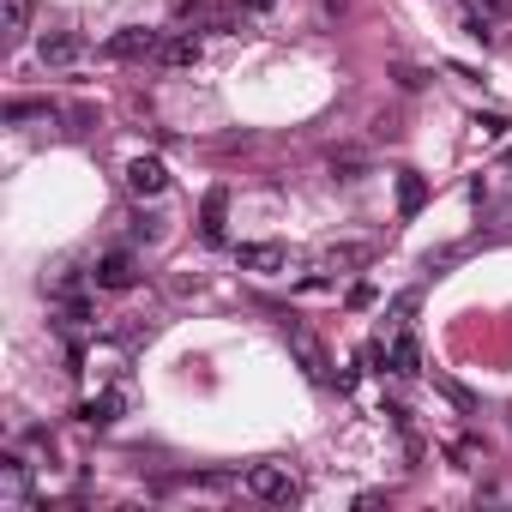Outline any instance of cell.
Returning <instances> with one entry per match:
<instances>
[{"label":"cell","instance_id":"cell-9","mask_svg":"<svg viewBox=\"0 0 512 512\" xmlns=\"http://www.w3.org/2000/svg\"><path fill=\"white\" fill-rule=\"evenodd\" d=\"M0 488H7V506H25V500H31V476H25V464H19V458L0 464Z\"/></svg>","mask_w":512,"mask_h":512},{"label":"cell","instance_id":"cell-4","mask_svg":"<svg viewBox=\"0 0 512 512\" xmlns=\"http://www.w3.org/2000/svg\"><path fill=\"white\" fill-rule=\"evenodd\" d=\"M241 272H260V278H278V272H290V247H278V241H247L241 253Z\"/></svg>","mask_w":512,"mask_h":512},{"label":"cell","instance_id":"cell-12","mask_svg":"<svg viewBox=\"0 0 512 512\" xmlns=\"http://www.w3.org/2000/svg\"><path fill=\"white\" fill-rule=\"evenodd\" d=\"M157 61H163V67H193V61H199V37H163Z\"/></svg>","mask_w":512,"mask_h":512},{"label":"cell","instance_id":"cell-17","mask_svg":"<svg viewBox=\"0 0 512 512\" xmlns=\"http://www.w3.org/2000/svg\"><path fill=\"white\" fill-rule=\"evenodd\" d=\"M241 7H253V13H266V7H278V0H241Z\"/></svg>","mask_w":512,"mask_h":512},{"label":"cell","instance_id":"cell-3","mask_svg":"<svg viewBox=\"0 0 512 512\" xmlns=\"http://www.w3.org/2000/svg\"><path fill=\"white\" fill-rule=\"evenodd\" d=\"M91 278H97V290H133V284H139V260H133L127 247H109Z\"/></svg>","mask_w":512,"mask_h":512},{"label":"cell","instance_id":"cell-5","mask_svg":"<svg viewBox=\"0 0 512 512\" xmlns=\"http://www.w3.org/2000/svg\"><path fill=\"white\" fill-rule=\"evenodd\" d=\"M157 49H163V37H157V31H115V37L103 43V55H109V61H151Z\"/></svg>","mask_w":512,"mask_h":512},{"label":"cell","instance_id":"cell-14","mask_svg":"<svg viewBox=\"0 0 512 512\" xmlns=\"http://www.w3.org/2000/svg\"><path fill=\"white\" fill-rule=\"evenodd\" d=\"M31 31V0H7V43H19Z\"/></svg>","mask_w":512,"mask_h":512},{"label":"cell","instance_id":"cell-16","mask_svg":"<svg viewBox=\"0 0 512 512\" xmlns=\"http://www.w3.org/2000/svg\"><path fill=\"white\" fill-rule=\"evenodd\" d=\"M31 115H49V103H7V121H31Z\"/></svg>","mask_w":512,"mask_h":512},{"label":"cell","instance_id":"cell-11","mask_svg":"<svg viewBox=\"0 0 512 512\" xmlns=\"http://www.w3.org/2000/svg\"><path fill=\"white\" fill-rule=\"evenodd\" d=\"M43 67H67V61H79V37H67V31H55V37H43Z\"/></svg>","mask_w":512,"mask_h":512},{"label":"cell","instance_id":"cell-15","mask_svg":"<svg viewBox=\"0 0 512 512\" xmlns=\"http://www.w3.org/2000/svg\"><path fill=\"white\" fill-rule=\"evenodd\" d=\"M115 410H121V398H115V392H103V398L79 404V416H85V422H115Z\"/></svg>","mask_w":512,"mask_h":512},{"label":"cell","instance_id":"cell-1","mask_svg":"<svg viewBox=\"0 0 512 512\" xmlns=\"http://www.w3.org/2000/svg\"><path fill=\"white\" fill-rule=\"evenodd\" d=\"M247 494H253V500H272V506H296V500H302V482H296L284 464H253V470H247Z\"/></svg>","mask_w":512,"mask_h":512},{"label":"cell","instance_id":"cell-7","mask_svg":"<svg viewBox=\"0 0 512 512\" xmlns=\"http://www.w3.org/2000/svg\"><path fill=\"white\" fill-rule=\"evenodd\" d=\"M386 362H392V374H422V344L410 332H392L386 338Z\"/></svg>","mask_w":512,"mask_h":512},{"label":"cell","instance_id":"cell-2","mask_svg":"<svg viewBox=\"0 0 512 512\" xmlns=\"http://www.w3.org/2000/svg\"><path fill=\"white\" fill-rule=\"evenodd\" d=\"M284 338H290V350H296V362H302V374H308V380H332V356L320 350V338H314L308 326L284 320Z\"/></svg>","mask_w":512,"mask_h":512},{"label":"cell","instance_id":"cell-6","mask_svg":"<svg viewBox=\"0 0 512 512\" xmlns=\"http://www.w3.org/2000/svg\"><path fill=\"white\" fill-rule=\"evenodd\" d=\"M127 187H133L139 199H157V193L169 187V169H163L157 157H133V163H127Z\"/></svg>","mask_w":512,"mask_h":512},{"label":"cell","instance_id":"cell-10","mask_svg":"<svg viewBox=\"0 0 512 512\" xmlns=\"http://www.w3.org/2000/svg\"><path fill=\"white\" fill-rule=\"evenodd\" d=\"M356 266H368V247H326L320 253V272H356Z\"/></svg>","mask_w":512,"mask_h":512},{"label":"cell","instance_id":"cell-8","mask_svg":"<svg viewBox=\"0 0 512 512\" xmlns=\"http://www.w3.org/2000/svg\"><path fill=\"white\" fill-rule=\"evenodd\" d=\"M223 211H229V193L211 187V193H205V211H199V235H205L211 247H223Z\"/></svg>","mask_w":512,"mask_h":512},{"label":"cell","instance_id":"cell-13","mask_svg":"<svg viewBox=\"0 0 512 512\" xmlns=\"http://www.w3.org/2000/svg\"><path fill=\"white\" fill-rule=\"evenodd\" d=\"M422 199H428V181L404 169V175H398V211H404V217H416V211H422Z\"/></svg>","mask_w":512,"mask_h":512}]
</instances>
